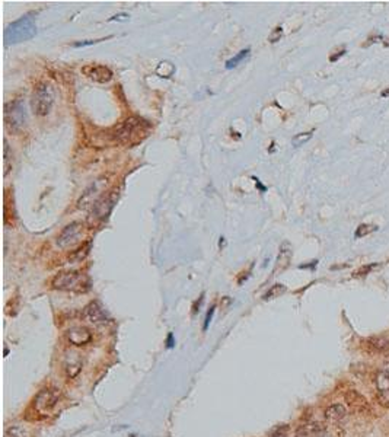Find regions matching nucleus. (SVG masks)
<instances>
[{
  "instance_id": "1",
  "label": "nucleus",
  "mask_w": 389,
  "mask_h": 437,
  "mask_svg": "<svg viewBox=\"0 0 389 437\" xmlns=\"http://www.w3.org/2000/svg\"><path fill=\"white\" fill-rule=\"evenodd\" d=\"M149 124L139 117H130L124 120L120 125L114 130L112 138L121 144H135L142 141L148 136Z\"/></svg>"
},
{
  "instance_id": "2",
  "label": "nucleus",
  "mask_w": 389,
  "mask_h": 437,
  "mask_svg": "<svg viewBox=\"0 0 389 437\" xmlns=\"http://www.w3.org/2000/svg\"><path fill=\"white\" fill-rule=\"evenodd\" d=\"M37 34V25L35 19L31 14L21 16L19 19L9 24L5 30V46L11 44H19L24 41H30Z\"/></svg>"
},
{
  "instance_id": "3",
  "label": "nucleus",
  "mask_w": 389,
  "mask_h": 437,
  "mask_svg": "<svg viewBox=\"0 0 389 437\" xmlns=\"http://www.w3.org/2000/svg\"><path fill=\"white\" fill-rule=\"evenodd\" d=\"M51 286L57 290L85 293L90 288L89 277L80 271H61L51 280Z\"/></svg>"
},
{
  "instance_id": "4",
  "label": "nucleus",
  "mask_w": 389,
  "mask_h": 437,
  "mask_svg": "<svg viewBox=\"0 0 389 437\" xmlns=\"http://www.w3.org/2000/svg\"><path fill=\"white\" fill-rule=\"evenodd\" d=\"M54 101H56V92L53 85L48 82L37 83L35 89L32 92V98H31V108L34 114L38 117L48 115L54 105Z\"/></svg>"
},
{
  "instance_id": "5",
  "label": "nucleus",
  "mask_w": 389,
  "mask_h": 437,
  "mask_svg": "<svg viewBox=\"0 0 389 437\" xmlns=\"http://www.w3.org/2000/svg\"><path fill=\"white\" fill-rule=\"evenodd\" d=\"M28 122V112L24 99H15L5 105V125L11 131H21Z\"/></svg>"
},
{
  "instance_id": "6",
  "label": "nucleus",
  "mask_w": 389,
  "mask_h": 437,
  "mask_svg": "<svg viewBox=\"0 0 389 437\" xmlns=\"http://www.w3.org/2000/svg\"><path fill=\"white\" fill-rule=\"evenodd\" d=\"M60 398V392L57 389H43L35 398V408L38 412L47 414L57 405Z\"/></svg>"
},
{
  "instance_id": "7",
  "label": "nucleus",
  "mask_w": 389,
  "mask_h": 437,
  "mask_svg": "<svg viewBox=\"0 0 389 437\" xmlns=\"http://www.w3.org/2000/svg\"><path fill=\"white\" fill-rule=\"evenodd\" d=\"M82 232H83V225L79 223V222H73V223L67 225V226L61 230L60 235H59V238H57V245H59L60 248H67V246L75 245L76 242L80 239Z\"/></svg>"
},
{
  "instance_id": "8",
  "label": "nucleus",
  "mask_w": 389,
  "mask_h": 437,
  "mask_svg": "<svg viewBox=\"0 0 389 437\" xmlns=\"http://www.w3.org/2000/svg\"><path fill=\"white\" fill-rule=\"evenodd\" d=\"M117 198H118V194H115L114 191H111L106 196H102L101 198H98L92 204V214L96 219H105V217H108V214L114 209V204H115Z\"/></svg>"
},
{
  "instance_id": "9",
  "label": "nucleus",
  "mask_w": 389,
  "mask_h": 437,
  "mask_svg": "<svg viewBox=\"0 0 389 437\" xmlns=\"http://www.w3.org/2000/svg\"><path fill=\"white\" fill-rule=\"evenodd\" d=\"M82 73L98 83H106L112 79V72L102 64H86L82 67Z\"/></svg>"
},
{
  "instance_id": "10",
  "label": "nucleus",
  "mask_w": 389,
  "mask_h": 437,
  "mask_svg": "<svg viewBox=\"0 0 389 437\" xmlns=\"http://www.w3.org/2000/svg\"><path fill=\"white\" fill-rule=\"evenodd\" d=\"M83 317L93 325H105L108 322V315L102 308V305L98 301L90 302L89 305H86L83 311Z\"/></svg>"
},
{
  "instance_id": "11",
  "label": "nucleus",
  "mask_w": 389,
  "mask_h": 437,
  "mask_svg": "<svg viewBox=\"0 0 389 437\" xmlns=\"http://www.w3.org/2000/svg\"><path fill=\"white\" fill-rule=\"evenodd\" d=\"M374 385H376V389H377V393H379V398H380L382 404L388 405L386 402H389V372L386 369L379 370L376 373Z\"/></svg>"
},
{
  "instance_id": "12",
  "label": "nucleus",
  "mask_w": 389,
  "mask_h": 437,
  "mask_svg": "<svg viewBox=\"0 0 389 437\" xmlns=\"http://www.w3.org/2000/svg\"><path fill=\"white\" fill-rule=\"evenodd\" d=\"M82 366H83V362H82V357L77 354V353H69L64 359V370H66V375L69 379H73L76 377L80 370H82Z\"/></svg>"
},
{
  "instance_id": "13",
  "label": "nucleus",
  "mask_w": 389,
  "mask_h": 437,
  "mask_svg": "<svg viewBox=\"0 0 389 437\" xmlns=\"http://www.w3.org/2000/svg\"><path fill=\"white\" fill-rule=\"evenodd\" d=\"M67 340L70 341V344L73 346H85L90 343L92 340V334L89 332V330L86 328H82V327H77V328H72L67 331Z\"/></svg>"
},
{
  "instance_id": "14",
  "label": "nucleus",
  "mask_w": 389,
  "mask_h": 437,
  "mask_svg": "<svg viewBox=\"0 0 389 437\" xmlns=\"http://www.w3.org/2000/svg\"><path fill=\"white\" fill-rule=\"evenodd\" d=\"M327 427L322 422H308L303 424L298 430V436L299 437H321L322 434H325Z\"/></svg>"
},
{
  "instance_id": "15",
  "label": "nucleus",
  "mask_w": 389,
  "mask_h": 437,
  "mask_svg": "<svg viewBox=\"0 0 389 437\" xmlns=\"http://www.w3.org/2000/svg\"><path fill=\"white\" fill-rule=\"evenodd\" d=\"M290 259H292V248L290 245L285 242L280 248V252H279V256H277V264H276V270L274 271H283L289 267L290 264Z\"/></svg>"
},
{
  "instance_id": "16",
  "label": "nucleus",
  "mask_w": 389,
  "mask_h": 437,
  "mask_svg": "<svg viewBox=\"0 0 389 437\" xmlns=\"http://www.w3.org/2000/svg\"><path fill=\"white\" fill-rule=\"evenodd\" d=\"M347 415V409L341 404H332L325 409V417L329 421H340Z\"/></svg>"
},
{
  "instance_id": "17",
  "label": "nucleus",
  "mask_w": 389,
  "mask_h": 437,
  "mask_svg": "<svg viewBox=\"0 0 389 437\" xmlns=\"http://www.w3.org/2000/svg\"><path fill=\"white\" fill-rule=\"evenodd\" d=\"M345 402L353 408H364L367 405L366 398L357 391H348L345 393Z\"/></svg>"
},
{
  "instance_id": "18",
  "label": "nucleus",
  "mask_w": 389,
  "mask_h": 437,
  "mask_svg": "<svg viewBox=\"0 0 389 437\" xmlns=\"http://www.w3.org/2000/svg\"><path fill=\"white\" fill-rule=\"evenodd\" d=\"M367 346L379 354H389V341L385 338H372Z\"/></svg>"
},
{
  "instance_id": "19",
  "label": "nucleus",
  "mask_w": 389,
  "mask_h": 437,
  "mask_svg": "<svg viewBox=\"0 0 389 437\" xmlns=\"http://www.w3.org/2000/svg\"><path fill=\"white\" fill-rule=\"evenodd\" d=\"M249 53H251V50L249 48H245V50H240L239 53L236 54V56H233L232 59H229V60L226 61V69L227 70H230V69H233V67H236V66H239L242 61L245 60L248 56H249Z\"/></svg>"
},
{
  "instance_id": "20",
  "label": "nucleus",
  "mask_w": 389,
  "mask_h": 437,
  "mask_svg": "<svg viewBox=\"0 0 389 437\" xmlns=\"http://www.w3.org/2000/svg\"><path fill=\"white\" fill-rule=\"evenodd\" d=\"M174 72H175V67L169 61H162L156 67V75H159L161 77H165V79L171 77V76L174 75Z\"/></svg>"
},
{
  "instance_id": "21",
  "label": "nucleus",
  "mask_w": 389,
  "mask_h": 437,
  "mask_svg": "<svg viewBox=\"0 0 389 437\" xmlns=\"http://www.w3.org/2000/svg\"><path fill=\"white\" fill-rule=\"evenodd\" d=\"M90 246H92V242L88 241L86 243H83L77 251H75L73 252V255H72V261H75V262H80L82 259H85L86 258V255L89 254L90 251Z\"/></svg>"
},
{
  "instance_id": "22",
  "label": "nucleus",
  "mask_w": 389,
  "mask_h": 437,
  "mask_svg": "<svg viewBox=\"0 0 389 437\" xmlns=\"http://www.w3.org/2000/svg\"><path fill=\"white\" fill-rule=\"evenodd\" d=\"M286 292V287L283 284H274V286L270 288L269 292L264 295V301H271V299H276V298H280V295H283Z\"/></svg>"
},
{
  "instance_id": "23",
  "label": "nucleus",
  "mask_w": 389,
  "mask_h": 437,
  "mask_svg": "<svg viewBox=\"0 0 389 437\" xmlns=\"http://www.w3.org/2000/svg\"><path fill=\"white\" fill-rule=\"evenodd\" d=\"M312 131H308V133H299V134H296V136L292 138V144L295 146V148H300V146H303L306 141H309L311 138H312Z\"/></svg>"
},
{
  "instance_id": "24",
  "label": "nucleus",
  "mask_w": 389,
  "mask_h": 437,
  "mask_svg": "<svg viewBox=\"0 0 389 437\" xmlns=\"http://www.w3.org/2000/svg\"><path fill=\"white\" fill-rule=\"evenodd\" d=\"M5 437H27V431L21 425H12V427L6 428Z\"/></svg>"
},
{
  "instance_id": "25",
  "label": "nucleus",
  "mask_w": 389,
  "mask_h": 437,
  "mask_svg": "<svg viewBox=\"0 0 389 437\" xmlns=\"http://www.w3.org/2000/svg\"><path fill=\"white\" fill-rule=\"evenodd\" d=\"M374 230H377V226H374V225H360L356 230V238H363Z\"/></svg>"
},
{
  "instance_id": "26",
  "label": "nucleus",
  "mask_w": 389,
  "mask_h": 437,
  "mask_svg": "<svg viewBox=\"0 0 389 437\" xmlns=\"http://www.w3.org/2000/svg\"><path fill=\"white\" fill-rule=\"evenodd\" d=\"M282 37H283V28H282V27H276L274 30L271 31V34L269 35V41L274 44V43L280 41Z\"/></svg>"
},
{
  "instance_id": "27",
  "label": "nucleus",
  "mask_w": 389,
  "mask_h": 437,
  "mask_svg": "<svg viewBox=\"0 0 389 437\" xmlns=\"http://www.w3.org/2000/svg\"><path fill=\"white\" fill-rule=\"evenodd\" d=\"M101 41H104V38H102V40H86V41H77V43H75V44H73V47H75V48H80V47L93 46V44H96V43H101Z\"/></svg>"
},
{
  "instance_id": "28",
  "label": "nucleus",
  "mask_w": 389,
  "mask_h": 437,
  "mask_svg": "<svg viewBox=\"0 0 389 437\" xmlns=\"http://www.w3.org/2000/svg\"><path fill=\"white\" fill-rule=\"evenodd\" d=\"M9 159H11V153H9V144H8V141L5 140V175L8 174V171H9Z\"/></svg>"
},
{
  "instance_id": "29",
  "label": "nucleus",
  "mask_w": 389,
  "mask_h": 437,
  "mask_svg": "<svg viewBox=\"0 0 389 437\" xmlns=\"http://www.w3.org/2000/svg\"><path fill=\"white\" fill-rule=\"evenodd\" d=\"M213 314H214V306H211V308H210V311L207 312V317H206V321H204V330H207L210 321H211V318H213Z\"/></svg>"
},
{
  "instance_id": "30",
  "label": "nucleus",
  "mask_w": 389,
  "mask_h": 437,
  "mask_svg": "<svg viewBox=\"0 0 389 437\" xmlns=\"http://www.w3.org/2000/svg\"><path fill=\"white\" fill-rule=\"evenodd\" d=\"M252 180H254V181H255V185H256V188H258V190H260L261 193H264V191L267 190V188H266V187H264V185L261 184V181H260L258 178H255V177H252Z\"/></svg>"
},
{
  "instance_id": "31",
  "label": "nucleus",
  "mask_w": 389,
  "mask_h": 437,
  "mask_svg": "<svg viewBox=\"0 0 389 437\" xmlns=\"http://www.w3.org/2000/svg\"><path fill=\"white\" fill-rule=\"evenodd\" d=\"M127 18H128V15H127V14H120V15L112 16L109 21H127Z\"/></svg>"
},
{
  "instance_id": "32",
  "label": "nucleus",
  "mask_w": 389,
  "mask_h": 437,
  "mask_svg": "<svg viewBox=\"0 0 389 437\" xmlns=\"http://www.w3.org/2000/svg\"><path fill=\"white\" fill-rule=\"evenodd\" d=\"M344 53H345V51H344V50H343V51H340V53H338L337 56H331V57H329V60L335 61V60H337V59H338V57H340V56H343Z\"/></svg>"
},
{
  "instance_id": "33",
  "label": "nucleus",
  "mask_w": 389,
  "mask_h": 437,
  "mask_svg": "<svg viewBox=\"0 0 389 437\" xmlns=\"http://www.w3.org/2000/svg\"><path fill=\"white\" fill-rule=\"evenodd\" d=\"M382 96H389V89H385V91H382Z\"/></svg>"
},
{
  "instance_id": "34",
  "label": "nucleus",
  "mask_w": 389,
  "mask_h": 437,
  "mask_svg": "<svg viewBox=\"0 0 389 437\" xmlns=\"http://www.w3.org/2000/svg\"><path fill=\"white\" fill-rule=\"evenodd\" d=\"M386 370H388V372H389V366H388V367H386Z\"/></svg>"
}]
</instances>
